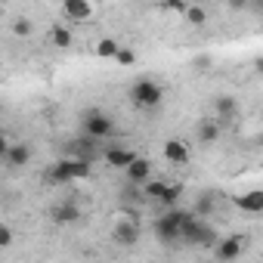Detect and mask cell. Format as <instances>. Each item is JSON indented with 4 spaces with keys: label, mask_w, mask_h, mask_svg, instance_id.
<instances>
[{
    "label": "cell",
    "mask_w": 263,
    "mask_h": 263,
    "mask_svg": "<svg viewBox=\"0 0 263 263\" xmlns=\"http://www.w3.org/2000/svg\"><path fill=\"white\" fill-rule=\"evenodd\" d=\"M50 183H59V186H68V183H81L90 177V161L87 158H59L53 167H50Z\"/></svg>",
    "instance_id": "obj_2"
},
{
    "label": "cell",
    "mask_w": 263,
    "mask_h": 263,
    "mask_svg": "<svg viewBox=\"0 0 263 263\" xmlns=\"http://www.w3.org/2000/svg\"><path fill=\"white\" fill-rule=\"evenodd\" d=\"M115 62H118V65H124V68H127V65H137V53H134V50H127V47H118Z\"/></svg>",
    "instance_id": "obj_21"
},
{
    "label": "cell",
    "mask_w": 263,
    "mask_h": 263,
    "mask_svg": "<svg viewBox=\"0 0 263 263\" xmlns=\"http://www.w3.org/2000/svg\"><path fill=\"white\" fill-rule=\"evenodd\" d=\"M62 16L71 25H84L96 16V4L93 0H62Z\"/></svg>",
    "instance_id": "obj_5"
},
{
    "label": "cell",
    "mask_w": 263,
    "mask_h": 263,
    "mask_svg": "<svg viewBox=\"0 0 263 263\" xmlns=\"http://www.w3.org/2000/svg\"><path fill=\"white\" fill-rule=\"evenodd\" d=\"M118 47H121V41H115V37H99L96 47H93V53H96V59H115Z\"/></svg>",
    "instance_id": "obj_19"
},
{
    "label": "cell",
    "mask_w": 263,
    "mask_h": 263,
    "mask_svg": "<svg viewBox=\"0 0 263 263\" xmlns=\"http://www.w3.org/2000/svg\"><path fill=\"white\" fill-rule=\"evenodd\" d=\"M31 31H34V25H31L28 16H16L13 19V34L16 37H31Z\"/></svg>",
    "instance_id": "obj_20"
},
{
    "label": "cell",
    "mask_w": 263,
    "mask_h": 263,
    "mask_svg": "<svg viewBox=\"0 0 263 263\" xmlns=\"http://www.w3.org/2000/svg\"><path fill=\"white\" fill-rule=\"evenodd\" d=\"M111 238H115L118 245H124V248L137 245V241H140V223H137V220H130V217L118 220V223L111 226Z\"/></svg>",
    "instance_id": "obj_8"
},
{
    "label": "cell",
    "mask_w": 263,
    "mask_h": 263,
    "mask_svg": "<svg viewBox=\"0 0 263 263\" xmlns=\"http://www.w3.org/2000/svg\"><path fill=\"white\" fill-rule=\"evenodd\" d=\"M102 158H105V164H108V167L124 171L130 161L137 158V152H134V149H124V146H111V149H105V155H102Z\"/></svg>",
    "instance_id": "obj_14"
},
{
    "label": "cell",
    "mask_w": 263,
    "mask_h": 263,
    "mask_svg": "<svg viewBox=\"0 0 263 263\" xmlns=\"http://www.w3.org/2000/svg\"><path fill=\"white\" fill-rule=\"evenodd\" d=\"M155 238L158 241H180V223H177L171 208H167V214H161L155 220Z\"/></svg>",
    "instance_id": "obj_9"
},
{
    "label": "cell",
    "mask_w": 263,
    "mask_h": 263,
    "mask_svg": "<svg viewBox=\"0 0 263 263\" xmlns=\"http://www.w3.org/2000/svg\"><path fill=\"white\" fill-rule=\"evenodd\" d=\"M78 220H81V208L74 201H62V204L53 208V223L65 226V223H78Z\"/></svg>",
    "instance_id": "obj_16"
},
{
    "label": "cell",
    "mask_w": 263,
    "mask_h": 263,
    "mask_svg": "<svg viewBox=\"0 0 263 263\" xmlns=\"http://www.w3.org/2000/svg\"><path fill=\"white\" fill-rule=\"evenodd\" d=\"M217 140H220V121H217V118L201 121V124H198V143H201V146H214Z\"/></svg>",
    "instance_id": "obj_17"
},
{
    "label": "cell",
    "mask_w": 263,
    "mask_h": 263,
    "mask_svg": "<svg viewBox=\"0 0 263 263\" xmlns=\"http://www.w3.org/2000/svg\"><path fill=\"white\" fill-rule=\"evenodd\" d=\"M235 208L248 217L263 214V189H248L245 195H235Z\"/></svg>",
    "instance_id": "obj_12"
},
{
    "label": "cell",
    "mask_w": 263,
    "mask_h": 263,
    "mask_svg": "<svg viewBox=\"0 0 263 263\" xmlns=\"http://www.w3.org/2000/svg\"><path fill=\"white\" fill-rule=\"evenodd\" d=\"M186 4H189V0H161V10H167V13H183Z\"/></svg>",
    "instance_id": "obj_23"
},
{
    "label": "cell",
    "mask_w": 263,
    "mask_h": 263,
    "mask_svg": "<svg viewBox=\"0 0 263 263\" xmlns=\"http://www.w3.org/2000/svg\"><path fill=\"white\" fill-rule=\"evenodd\" d=\"M140 189H143V195H146L149 201H161L164 208L177 204L180 195H183V183H164V180H152V177H149Z\"/></svg>",
    "instance_id": "obj_3"
},
{
    "label": "cell",
    "mask_w": 263,
    "mask_h": 263,
    "mask_svg": "<svg viewBox=\"0 0 263 263\" xmlns=\"http://www.w3.org/2000/svg\"><path fill=\"white\" fill-rule=\"evenodd\" d=\"M208 62H211V56H198V59H195V68H198V71H204V68H208Z\"/></svg>",
    "instance_id": "obj_26"
},
{
    "label": "cell",
    "mask_w": 263,
    "mask_h": 263,
    "mask_svg": "<svg viewBox=\"0 0 263 263\" xmlns=\"http://www.w3.org/2000/svg\"><path fill=\"white\" fill-rule=\"evenodd\" d=\"M161 152H164V161H167V164H177V167H180V164H189V158H192L189 143H186V140H180V137L164 140Z\"/></svg>",
    "instance_id": "obj_6"
},
{
    "label": "cell",
    "mask_w": 263,
    "mask_h": 263,
    "mask_svg": "<svg viewBox=\"0 0 263 263\" xmlns=\"http://www.w3.org/2000/svg\"><path fill=\"white\" fill-rule=\"evenodd\" d=\"M84 134H87L90 140L102 143V140H108V137L115 134V121H111L105 111L90 108V111H84Z\"/></svg>",
    "instance_id": "obj_4"
},
{
    "label": "cell",
    "mask_w": 263,
    "mask_h": 263,
    "mask_svg": "<svg viewBox=\"0 0 263 263\" xmlns=\"http://www.w3.org/2000/svg\"><path fill=\"white\" fill-rule=\"evenodd\" d=\"M4 164L13 167V171L28 167V164H31V149H28L25 143H10V146H7V155H4Z\"/></svg>",
    "instance_id": "obj_11"
},
{
    "label": "cell",
    "mask_w": 263,
    "mask_h": 263,
    "mask_svg": "<svg viewBox=\"0 0 263 263\" xmlns=\"http://www.w3.org/2000/svg\"><path fill=\"white\" fill-rule=\"evenodd\" d=\"M238 111H241V105L235 96H217L214 99V118L217 121H232V118H238Z\"/></svg>",
    "instance_id": "obj_13"
},
{
    "label": "cell",
    "mask_w": 263,
    "mask_h": 263,
    "mask_svg": "<svg viewBox=\"0 0 263 263\" xmlns=\"http://www.w3.org/2000/svg\"><path fill=\"white\" fill-rule=\"evenodd\" d=\"M245 235H226L220 241H214V257L217 260H238L245 254Z\"/></svg>",
    "instance_id": "obj_7"
},
{
    "label": "cell",
    "mask_w": 263,
    "mask_h": 263,
    "mask_svg": "<svg viewBox=\"0 0 263 263\" xmlns=\"http://www.w3.org/2000/svg\"><path fill=\"white\" fill-rule=\"evenodd\" d=\"M130 102L143 111H155L164 102V87L155 78H140V81L130 84Z\"/></svg>",
    "instance_id": "obj_1"
},
{
    "label": "cell",
    "mask_w": 263,
    "mask_h": 263,
    "mask_svg": "<svg viewBox=\"0 0 263 263\" xmlns=\"http://www.w3.org/2000/svg\"><path fill=\"white\" fill-rule=\"evenodd\" d=\"M180 16H183V19H186V25H192V28H201V25H208V10H204L201 4H186Z\"/></svg>",
    "instance_id": "obj_18"
},
{
    "label": "cell",
    "mask_w": 263,
    "mask_h": 263,
    "mask_svg": "<svg viewBox=\"0 0 263 263\" xmlns=\"http://www.w3.org/2000/svg\"><path fill=\"white\" fill-rule=\"evenodd\" d=\"M226 4H229V10H248L251 0H226Z\"/></svg>",
    "instance_id": "obj_25"
},
{
    "label": "cell",
    "mask_w": 263,
    "mask_h": 263,
    "mask_svg": "<svg viewBox=\"0 0 263 263\" xmlns=\"http://www.w3.org/2000/svg\"><path fill=\"white\" fill-rule=\"evenodd\" d=\"M124 174H127V183H130V186H143V183L152 177V161L143 158V155H137L134 161L124 167Z\"/></svg>",
    "instance_id": "obj_10"
},
{
    "label": "cell",
    "mask_w": 263,
    "mask_h": 263,
    "mask_svg": "<svg viewBox=\"0 0 263 263\" xmlns=\"http://www.w3.org/2000/svg\"><path fill=\"white\" fill-rule=\"evenodd\" d=\"M47 41H50V47H56V50H68V47L74 44V31H71L65 22H59V25H53V28L47 31Z\"/></svg>",
    "instance_id": "obj_15"
},
{
    "label": "cell",
    "mask_w": 263,
    "mask_h": 263,
    "mask_svg": "<svg viewBox=\"0 0 263 263\" xmlns=\"http://www.w3.org/2000/svg\"><path fill=\"white\" fill-rule=\"evenodd\" d=\"M13 140H10V134H7V130L4 127H0V161H4V155H7V146H10Z\"/></svg>",
    "instance_id": "obj_24"
},
{
    "label": "cell",
    "mask_w": 263,
    "mask_h": 263,
    "mask_svg": "<svg viewBox=\"0 0 263 263\" xmlns=\"http://www.w3.org/2000/svg\"><path fill=\"white\" fill-rule=\"evenodd\" d=\"M16 241V232L7 226V223H0V251H4V248H10Z\"/></svg>",
    "instance_id": "obj_22"
}]
</instances>
